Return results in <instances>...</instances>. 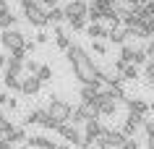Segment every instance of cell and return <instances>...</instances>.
Here are the masks:
<instances>
[{"label": "cell", "instance_id": "cell-1", "mask_svg": "<svg viewBox=\"0 0 154 149\" xmlns=\"http://www.w3.org/2000/svg\"><path fill=\"white\" fill-rule=\"evenodd\" d=\"M68 60H71L73 66V73H76V79L81 84H97V86H102L99 84V68L94 66V60L89 58V52L81 47V45H73L71 50H68Z\"/></svg>", "mask_w": 154, "mask_h": 149}, {"label": "cell", "instance_id": "cell-2", "mask_svg": "<svg viewBox=\"0 0 154 149\" xmlns=\"http://www.w3.org/2000/svg\"><path fill=\"white\" fill-rule=\"evenodd\" d=\"M47 115L52 118L55 123L65 126L73 118V105H71V102H65V99H57L55 94H52V97H50V105H47Z\"/></svg>", "mask_w": 154, "mask_h": 149}, {"label": "cell", "instance_id": "cell-3", "mask_svg": "<svg viewBox=\"0 0 154 149\" xmlns=\"http://www.w3.org/2000/svg\"><path fill=\"white\" fill-rule=\"evenodd\" d=\"M99 118V102H81L79 107H73V126L76 123H89Z\"/></svg>", "mask_w": 154, "mask_h": 149}, {"label": "cell", "instance_id": "cell-4", "mask_svg": "<svg viewBox=\"0 0 154 149\" xmlns=\"http://www.w3.org/2000/svg\"><path fill=\"white\" fill-rule=\"evenodd\" d=\"M26 37L24 32H18V29H8V32H0V45L8 50V52H16V50H21L26 45Z\"/></svg>", "mask_w": 154, "mask_h": 149}, {"label": "cell", "instance_id": "cell-5", "mask_svg": "<svg viewBox=\"0 0 154 149\" xmlns=\"http://www.w3.org/2000/svg\"><path fill=\"white\" fill-rule=\"evenodd\" d=\"M99 141H102V147L105 149H123V144H125V136H123L120 128H105L102 131V136H99Z\"/></svg>", "mask_w": 154, "mask_h": 149}, {"label": "cell", "instance_id": "cell-6", "mask_svg": "<svg viewBox=\"0 0 154 149\" xmlns=\"http://www.w3.org/2000/svg\"><path fill=\"white\" fill-rule=\"evenodd\" d=\"M63 11H65V21H68V18H86L89 16V3H84V0H71Z\"/></svg>", "mask_w": 154, "mask_h": 149}, {"label": "cell", "instance_id": "cell-7", "mask_svg": "<svg viewBox=\"0 0 154 149\" xmlns=\"http://www.w3.org/2000/svg\"><path fill=\"white\" fill-rule=\"evenodd\" d=\"M60 136H63L71 147H84V133L76 128L73 123H65V126H60Z\"/></svg>", "mask_w": 154, "mask_h": 149}, {"label": "cell", "instance_id": "cell-8", "mask_svg": "<svg viewBox=\"0 0 154 149\" xmlns=\"http://www.w3.org/2000/svg\"><path fill=\"white\" fill-rule=\"evenodd\" d=\"M24 16H26V21H29L32 26H37V29H45V26L50 24V21H47V11L42 8V5H34V8H29Z\"/></svg>", "mask_w": 154, "mask_h": 149}, {"label": "cell", "instance_id": "cell-9", "mask_svg": "<svg viewBox=\"0 0 154 149\" xmlns=\"http://www.w3.org/2000/svg\"><path fill=\"white\" fill-rule=\"evenodd\" d=\"M144 123H146V120H144L141 115H128V118H125V123L120 126V131H123V136H125V139H136L138 128H141Z\"/></svg>", "mask_w": 154, "mask_h": 149}, {"label": "cell", "instance_id": "cell-10", "mask_svg": "<svg viewBox=\"0 0 154 149\" xmlns=\"http://www.w3.org/2000/svg\"><path fill=\"white\" fill-rule=\"evenodd\" d=\"M47 120H50V115H47V110H42V107H37V110H29L26 113V118H24V123L26 126H47Z\"/></svg>", "mask_w": 154, "mask_h": 149}, {"label": "cell", "instance_id": "cell-11", "mask_svg": "<svg viewBox=\"0 0 154 149\" xmlns=\"http://www.w3.org/2000/svg\"><path fill=\"white\" fill-rule=\"evenodd\" d=\"M115 113H118V102L107 97V92H102V97H99V118H112Z\"/></svg>", "mask_w": 154, "mask_h": 149}, {"label": "cell", "instance_id": "cell-12", "mask_svg": "<svg viewBox=\"0 0 154 149\" xmlns=\"http://www.w3.org/2000/svg\"><path fill=\"white\" fill-rule=\"evenodd\" d=\"M105 131V126L99 123V120H89V123H84V141H99Z\"/></svg>", "mask_w": 154, "mask_h": 149}, {"label": "cell", "instance_id": "cell-13", "mask_svg": "<svg viewBox=\"0 0 154 149\" xmlns=\"http://www.w3.org/2000/svg\"><path fill=\"white\" fill-rule=\"evenodd\" d=\"M39 89H42V81L37 79V76H26V79H21V94L32 97V94H39Z\"/></svg>", "mask_w": 154, "mask_h": 149}, {"label": "cell", "instance_id": "cell-14", "mask_svg": "<svg viewBox=\"0 0 154 149\" xmlns=\"http://www.w3.org/2000/svg\"><path fill=\"white\" fill-rule=\"evenodd\" d=\"M125 107H128V115H141L144 118L146 113H149V102H146V99H128V102H125Z\"/></svg>", "mask_w": 154, "mask_h": 149}, {"label": "cell", "instance_id": "cell-15", "mask_svg": "<svg viewBox=\"0 0 154 149\" xmlns=\"http://www.w3.org/2000/svg\"><path fill=\"white\" fill-rule=\"evenodd\" d=\"M102 92H99L97 84H84L81 86V102H99Z\"/></svg>", "mask_w": 154, "mask_h": 149}, {"label": "cell", "instance_id": "cell-16", "mask_svg": "<svg viewBox=\"0 0 154 149\" xmlns=\"http://www.w3.org/2000/svg\"><path fill=\"white\" fill-rule=\"evenodd\" d=\"M55 45H57L60 50H65V52H68V50L73 47L71 37H68V32H65L63 26H55Z\"/></svg>", "mask_w": 154, "mask_h": 149}, {"label": "cell", "instance_id": "cell-17", "mask_svg": "<svg viewBox=\"0 0 154 149\" xmlns=\"http://www.w3.org/2000/svg\"><path fill=\"white\" fill-rule=\"evenodd\" d=\"M107 32L110 29H105L102 24H89L86 26V37H91V42H102L107 37Z\"/></svg>", "mask_w": 154, "mask_h": 149}, {"label": "cell", "instance_id": "cell-18", "mask_svg": "<svg viewBox=\"0 0 154 149\" xmlns=\"http://www.w3.org/2000/svg\"><path fill=\"white\" fill-rule=\"evenodd\" d=\"M5 141L13 147V144H18V141H29V136H26V131L21 128V126H13V128L5 133Z\"/></svg>", "mask_w": 154, "mask_h": 149}, {"label": "cell", "instance_id": "cell-19", "mask_svg": "<svg viewBox=\"0 0 154 149\" xmlns=\"http://www.w3.org/2000/svg\"><path fill=\"white\" fill-rule=\"evenodd\" d=\"M26 144H29V147H34V149H55V147H57L55 141L47 139V136H32Z\"/></svg>", "mask_w": 154, "mask_h": 149}, {"label": "cell", "instance_id": "cell-20", "mask_svg": "<svg viewBox=\"0 0 154 149\" xmlns=\"http://www.w3.org/2000/svg\"><path fill=\"white\" fill-rule=\"evenodd\" d=\"M26 68V60H21V58H13L11 55L8 58V66H5V73H13V76H21V71Z\"/></svg>", "mask_w": 154, "mask_h": 149}, {"label": "cell", "instance_id": "cell-21", "mask_svg": "<svg viewBox=\"0 0 154 149\" xmlns=\"http://www.w3.org/2000/svg\"><path fill=\"white\" fill-rule=\"evenodd\" d=\"M3 86L11 89V92H21V76H13V73L3 71Z\"/></svg>", "mask_w": 154, "mask_h": 149}, {"label": "cell", "instance_id": "cell-22", "mask_svg": "<svg viewBox=\"0 0 154 149\" xmlns=\"http://www.w3.org/2000/svg\"><path fill=\"white\" fill-rule=\"evenodd\" d=\"M107 39L112 42V45H120V47H123V45H128V39H125V29H115V26L107 32Z\"/></svg>", "mask_w": 154, "mask_h": 149}, {"label": "cell", "instance_id": "cell-23", "mask_svg": "<svg viewBox=\"0 0 154 149\" xmlns=\"http://www.w3.org/2000/svg\"><path fill=\"white\" fill-rule=\"evenodd\" d=\"M107 97L115 99V102H128V97H125V92H123V86H107Z\"/></svg>", "mask_w": 154, "mask_h": 149}, {"label": "cell", "instance_id": "cell-24", "mask_svg": "<svg viewBox=\"0 0 154 149\" xmlns=\"http://www.w3.org/2000/svg\"><path fill=\"white\" fill-rule=\"evenodd\" d=\"M136 50L138 47H133V45H123L120 47V60H125V63H133V58H136Z\"/></svg>", "mask_w": 154, "mask_h": 149}, {"label": "cell", "instance_id": "cell-25", "mask_svg": "<svg viewBox=\"0 0 154 149\" xmlns=\"http://www.w3.org/2000/svg\"><path fill=\"white\" fill-rule=\"evenodd\" d=\"M47 21L57 26L60 21H65V11H63V8H50V11H47Z\"/></svg>", "mask_w": 154, "mask_h": 149}, {"label": "cell", "instance_id": "cell-26", "mask_svg": "<svg viewBox=\"0 0 154 149\" xmlns=\"http://www.w3.org/2000/svg\"><path fill=\"white\" fill-rule=\"evenodd\" d=\"M0 107H5V110H13V107H16V99L11 97L8 92H0Z\"/></svg>", "mask_w": 154, "mask_h": 149}, {"label": "cell", "instance_id": "cell-27", "mask_svg": "<svg viewBox=\"0 0 154 149\" xmlns=\"http://www.w3.org/2000/svg\"><path fill=\"white\" fill-rule=\"evenodd\" d=\"M120 76L125 79V81H136V79H138V66H133V63H131V66L125 68V71H123Z\"/></svg>", "mask_w": 154, "mask_h": 149}, {"label": "cell", "instance_id": "cell-28", "mask_svg": "<svg viewBox=\"0 0 154 149\" xmlns=\"http://www.w3.org/2000/svg\"><path fill=\"white\" fill-rule=\"evenodd\" d=\"M37 79H39L42 84L52 81V68H50V66H42V68H39V73H37Z\"/></svg>", "mask_w": 154, "mask_h": 149}, {"label": "cell", "instance_id": "cell-29", "mask_svg": "<svg viewBox=\"0 0 154 149\" xmlns=\"http://www.w3.org/2000/svg\"><path fill=\"white\" fill-rule=\"evenodd\" d=\"M149 63V55L146 50H136V58H133V66H146Z\"/></svg>", "mask_w": 154, "mask_h": 149}, {"label": "cell", "instance_id": "cell-30", "mask_svg": "<svg viewBox=\"0 0 154 149\" xmlns=\"http://www.w3.org/2000/svg\"><path fill=\"white\" fill-rule=\"evenodd\" d=\"M68 24L73 32H81V29H86V18H68Z\"/></svg>", "mask_w": 154, "mask_h": 149}, {"label": "cell", "instance_id": "cell-31", "mask_svg": "<svg viewBox=\"0 0 154 149\" xmlns=\"http://www.w3.org/2000/svg\"><path fill=\"white\" fill-rule=\"evenodd\" d=\"M13 126H11V120L5 118V113H3V107H0V133H8Z\"/></svg>", "mask_w": 154, "mask_h": 149}, {"label": "cell", "instance_id": "cell-32", "mask_svg": "<svg viewBox=\"0 0 154 149\" xmlns=\"http://www.w3.org/2000/svg\"><path fill=\"white\" fill-rule=\"evenodd\" d=\"M141 24H144V32H146V37H149V39H154V18L149 16L146 21H141Z\"/></svg>", "mask_w": 154, "mask_h": 149}, {"label": "cell", "instance_id": "cell-33", "mask_svg": "<svg viewBox=\"0 0 154 149\" xmlns=\"http://www.w3.org/2000/svg\"><path fill=\"white\" fill-rule=\"evenodd\" d=\"M144 79H149V81H154V60L149 58V63L144 66Z\"/></svg>", "mask_w": 154, "mask_h": 149}, {"label": "cell", "instance_id": "cell-34", "mask_svg": "<svg viewBox=\"0 0 154 149\" xmlns=\"http://www.w3.org/2000/svg\"><path fill=\"white\" fill-rule=\"evenodd\" d=\"M39 63H37V60H26V71H29V76H37L39 73Z\"/></svg>", "mask_w": 154, "mask_h": 149}, {"label": "cell", "instance_id": "cell-35", "mask_svg": "<svg viewBox=\"0 0 154 149\" xmlns=\"http://www.w3.org/2000/svg\"><path fill=\"white\" fill-rule=\"evenodd\" d=\"M91 50H94L97 55H105V52H107V45H105V42H91Z\"/></svg>", "mask_w": 154, "mask_h": 149}, {"label": "cell", "instance_id": "cell-36", "mask_svg": "<svg viewBox=\"0 0 154 149\" xmlns=\"http://www.w3.org/2000/svg\"><path fill=\"white\" fill-rule=\"evenodd\" d=\"M81 149H105V147H102V141H84Z\"/></svg>", "mask_w": 154, "mask_h": 149}, {"label": "cell", "instance_id": "cell-37", "mask_svg": "<svg viewBox=\"0 0 154 149\" xmlns=\"http://www.w3.org/2000/svg\"><path fill=\"white\" fill-rule=\"evenodd\" d=\"M123 149H141V144H138L136 139H128L125 144H123Z\"/></svg>", "mask_w": 154, "mask_h": 149}, {"label": "cell", "instance_id": "cell-38", "mask_svg": "<svg viewBox=\"0 0 154 149\" xmlns=\"http://www.w3.org/2000/svg\"><path fill=\"white\" fill-rule=\"evenodd\" d=\"M125 68H128V63H125V60H115V71H118V73H123V71H125Z\"/></svg>", "mask_w": 154, "mask_h": 149}, {"label": "cell", "instance_id": "cell-39", "mask_svg": "<svg viewBox=\"0 0 154 149\" xmlns=\"http://www.w3.org/2000/svg\"><path fill=\"white\" fill-rule=\"evenodd\" d=\"M47 39H50V34L39 32V34H37V39H34V42H37V45H47Z\"/></svg>", "mask_w": 154, "mask_h": 149}, {"label": "cell", "instance_id": "cell-40", "mask_svg": "<svg viewBox=\"0 0 154 149\" xmlns=\"http://www.w3.org/2000/svg\"><path fill=\"white\" fill-rule=\"evenodd\" d=\"M42 8L50 11V8H57V0H42Z\"/></svg>", "mask_w": 154, "mask_h": 149}, {"label": "cell", "instance_id": "cell-41", "mask_svg": "<svg viewBox=\"0 0 154 149\" xmlns=\"http://www.w3.org/2000/svg\"><path fill=\"white\" fill-rule=\"evenodd\" d=\"M24 50H26V52H34V50H37V42H32V39H26Z\"/></svg>", "mask_w": 154, "mask_h": 149}, {"label": "cell", "instance_id": "cell-42", "mask_svg": "<svg viewBox=\"0 0 154 149\" xmlns=\"http://www.w3.org/2000/svg\"><path fill=\"white\" fill-rule=\"evenodd\" d=\"M5 66H8V55H5V52H0V68L5 71Z\"/></svg>", "mask_w": 154, "mask_h": 149}, {"label": "cell", "instance_id": "cell-43", "mask_svg": "<svg viewBox=\"0 0 154 149\" xmlns=\"http://www.w3.org/2000/svg\"><path fill=\"white\" fill-rule=\"evenodd\" d=\"M107 3H110V5L115 8V5H120V3H125V0H107Z\"/></svg>", "mask_w": 154, "mask_h": 149}, {"label": "cell", "instance_id": "cell-44", "mask_svg": "<svg viewBox=\"0 0 154 149\" xmlns=\"http://www.w3.org/2000/svg\"><path fill=\"white\" fill-rule=\"evenodd\" d=\"M55 149H71V144H57Z\"/></svg>", "mask_w": 154, "mask_h": 149}, {"label": "cell", "instance_id": "cell-45", "mask_svg": "<svg viewBox=\"0 0 154 149\" xmlns=\"http://www.w3.org/2000/svg\"><path fill=\"white\" fill-rule=\"evenodd\" d=\"M149 110H152V113H154V99H152V102H149Z\"/></svg>", "mask_w": 154, "mask_h": 149}, {"label": "cell", "instance_id": "cell-46", "mask_svg": "<svg viewBox=\"0 0 154 149\" xmlns=\"http://www.w3.org/2000/svg\"><path fill=\"white\" fill-rule=\"evenodd\" d=\"M13 149H16V147H13Z\"/></svg>", "mask_w": 154, "mask_h": 149}]
</instances>
